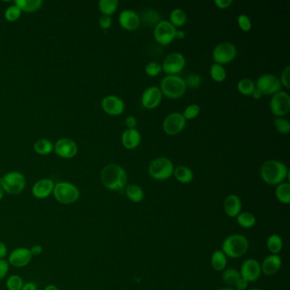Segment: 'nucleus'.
I'll list each match as a JSON object with an SVG mask.
<instances>
[{
	"mask_svg": "<svg viewBox=\"0 0 290 290\" xmlns=\"http://www.w3.org/2000/svg\"><path fill=\"white\" fill-rule=\"evenodd\" d=\"M174 166L171 160L165 156H158L152 160L149 167L148 172L154 179L158 180H164L173 176Z\"/></svg>",
	"mask_w": 290,
	"mask_h": 290,
	"instance_id": "423d86ee",
	"label": "nucleus"
},
{
	"mask_svg": "<svg viewBox=\"0 0 290 290\" xmlns=\"http://www.w3.org/2000/svg\"><path fill=\"white\" fill-rule=\"evenodd\" d=\"M8 256V248L4 242L0 241V260H4Z\"/></svg>",
	"mask_w": 290,
	"mask_h": 290,
	"instance_id": "864d4df0",
	"label": "nucleus"
},
{
	"mask_svg": "<svg viewBox=\"0 0 290 290\" xmlns=\"http://www.w3.org/2000/svg\"><path fill=\"white\" fill-rule=\"evenodd\" d=\"M200 111H201L200 106L198 105L196 103H194V104L188 106L182 114H183L186 120H194L198 116Z\"/></svg>",
	"mask_w": 290,
	"mask_h": 290,
	"instance_id": "ea45409f",
	"label": "nucleus"
},
{
	"mask_svg": "<svg viewBox=\"0 0 290 290\" xmlns=\"http://www.w3.org/2000/svg\"><path fill=\"white\" fill-rule=\"evenodd\" d=\"M4 195V190L3 188L0 186V201L3 200Z\"/></svg>",
	"mask_w": 290,
	"mask_h": 290,
	"instance_id": "bf43d9fd",
	"label": "nucleus"
},
{
	"mask_svg": "<svg viewBox=\"0 0 290 290\" xmlns=\"http://www.w3.org/2000/svg\"><path fill=\"white\" fill-rule=\"evenodd\" d=\"M10 264L6 260H0V282L2 281L9 272Z\"/></svg>",
	"mask_w": 290,
	"mask_h": 290,
	"instance_id": "49530a36",
	"label": "nucleus"
},
{
	"mask_svg": "<svg viewBox=\"0 0 290 290\" xmlns=\"http://www.w3.org/2000/svg\"><path fill=\"white\" fill-rule=\"evenodd\" d=\"M99 24H100V28L104 29V30L110 28L112 24V20L111 16L102 14V16H100V19H99Z\"/></svg>",
	"mask_w": 290,
	"mask_h": 290,
	"instance_id": "de8ad7c7",
	"label": "nucleus"
},
{
	"mask_svg": "<svg viewBox=\"0 0 290 290\" xmlns=\"http://www.w3.org/2000/svg\"><path fill=\"white\" fill-rule=\"evenodd\" d=\"M276 198L279 202L284 204H288L290 202V184L284 182L276 186L275 190Z\"/></svg>",
	"mask_w": 290,
	"mask_h": 290,
	"instance_id": "a878e982",
	"label": "nucleus"
},
{
	"mask_svg": "<svg viewBox=\"0 0 290 290\" xmlns=\"http://www.w3.org/2000/svg\"><path fill=\"white\" fill-rule=\"evenodd\" d=\"M126 124L128 128H136L137 126L136 118L134 116L130 115V116L126 118Z\"/></svg>",
	"mask_w": 290,
	"mask_h": 290,
	"instance_id": "8fccbe9b",
	"label": "nucleus"
},
{
	"mask_svg": "<svg viewBox=\"0 0 290 290\" xmlns=\"http://www.w3.org/2000/svg\"><path fill=\"white\" fill-rule=\"evenodd\" d=\"M32 259L30 250L28 248L20 247L14 248L8 256L10 266L14 268H25L31 262Z\"/></svg>",
	"mask_w": 290,
	"mask_h": 290,
	"instance_id": "4468645a",
	"label": "nucleus"
},
{
	"mask_svg": "<svg viewBox=\"0 0 290 290\" xmlns=\"http://www.w3.org/2000/svg\"><path fill=\"white\" fill-rule=\"evenodd\" d=\"M54 151L60 158L70 160L77 155L78 146L72 140L62 138L57 140L54 146Z\"/></svg>",
	"mask_w": 290,
	"mask_h": 290,
	"instance_id": "dca6fc26",
	"label": "nucleus"
},
{
	"mask_svg": "<svg viewBox=\"0 0 290 290\" xmlns=\"http://www.w3.org/2000/svg\"><path fill=\"white\" fill-rule=\"evenodd\" d=\"M241 278L248 282H254L259 279L262 274V268L258 260L254 259H248L242 262L240 268Z\"/></svg>",
	"mask_w": 290,
	"mask_h": 290,
	"instance_id": "2eb2a0df",
	"label": "nucleus"
},
{
	"mask_svg": "<svg viewBox=\"0 0 290 290\" xmlns=\"http://www.w3.org/2000/svg\"><path fill=\"white\" fill-rule=\"evenodd\" d=\"M14 3L22 12H34L40 9L43 2L41 0H16Z\"/></svg>",
	"mask_w": 290,
	"mask_h": 290,
	"instance_id": "bb28decb",
	"label": "nucleus"
},
{
	"mask_svg": "<svg viewBox=\"0 0 290 290\" xmlns=\"http://www.w3.org/2000/svg\"><path fill=\"white\" fill-rule=\"evenodd\" d=\"M162 94L171 99L182 97L186 90L185 80L177 74L166 75L160 82Z\"/></svg>",
	"mask_w": 290,
	"mask_h": 290,
	"instance_id": "20e7f679",
	"label": "nucleus"
},
{
	"mask_svg": "<svg viewBox=\"0 0 290 290\" xmlns=\"http://www.w3.org/2000/svg\"><path fill=\"white\" fill-rule=\"evenodd\" d=\"M219 290H235L234 288H220Z\"/></svg>",
	"mask_w": 290,
	"mask_h": 290,
	"instance_id": "052dcab7",
	"label": "nucleus"
},
{
	"mask_svg": "<svg viewBox=\"0 0 290 290\" xmlns=\"http://www.w3.org/2000/svg\"><path fill=\"white\" fill-rule=\"evenodd\" d=\"M260 290V288H251V290Z\"/></svg>",
	"mask_w": 290,
	"mask_h": 290,
	"instance_id": "680f3d73",
	"label": "nucleus"
},
{
	"mask_svg": "<svg viewBox=\"0 0 290 290\" xmlns=\"http://www.w3.org/2000/svg\"><path fill=\"white\" fill-rule=\"evenodd\" d=\"M162 70V65L156 62H150L145 66L146 74L150 77L158 76Z\"/></svg>",
	"mask_w": 290,
	"mask_h": 290,
	"instance_id": "79ce46f5",
	"label": "nucleus"
},
{
	"mask_svg": "<svg viewBox=\"0 0 290 290\" xmlns=\"http://www.w3.org/2000/svg\"><path fill=\"white\" fill-rule=\"evenodd\" d=\"M270 109L276 117H282L290 112V96L285 91H278L272 96Z\"/></svg>",
	"mask_w": 290,
	"mask_h": 290,
	"instance_id": "9d476101",
	"label": "nucleus"
},
{
	"mask_svg": "<svg viewBox=\"0 0 290 290\" xmlns=\"http://www.w3.org/2000/svg\"><path fill=\"white\" fill-rule=\"evenodd\" d=\"M226 264H228V257L222 252V250L214 251L211 256V266L214 270L217 272L224 270Z\"/></svg>",
	"mask_w": 290,
	"mask_h": 290,
	"instance_id": "393cba45",
	"label": "nucleus"
},
{
	"mask_svg": "<svg viewBox=\"0 0 290 290\" xmlns=\"http://www.w3.org/2000/svg\"><path fill=\"white\" fill-rule=\"evenodd\" d=\"M24 282L22 276L19 275H12L10 276L6 281V287L8 290H22Z\"/></svg>",
	"mask_w": 290,
	"mask_h": 290,
	"instance_id": "4c0bfd02",
	"label": "nucleus"
},
{
	"mask_svg": "<svg viewBox=\"0 0 290 290\" xmlns=\"http://www.w3.org/2000/svg\"><path fill=\"white\" fill-rule=\"evenodd\" d=\"M22 14V10L16 6H10L4 12V18L10 22L18 20Z\"/></svg>",
	"mask_w": 290,
	"mask_h": 290,
	"instance_id": "a19ab883",
	"label": "nucleus"
},
{
	"mask_svg": "<svg viewBox=\"0 0 290 290\" xmlns=\"http://www.w3.org/2000/svg\"><path fill=\"white\" fill-rule=\"evenodd\" d=\"M176 30L170 20H161L154 26V38L161 46H168L176 38Z\"/></svg>",
	"mask_w": 290,
	"mask_h": 290,
	"instance_id": "6e6552de",
	"label": "nucleus"
},
{
	"mask_svg": "<svg viewBox=\"0 0 290 290\" xmlns=\"http://www.w3.org/2000/svg\"><path fill=\"white\" fill-rule=\"evenodd\" d=\"M186 66V58L180 52H172L166 56L162 62V69L168 74H177L184 69Z\"/></svg>",
	"mask_w": 290,
	"mask_h": 290,
	"instance_id": "f8f14e48",
	"label": "nucleus"
},
{
	"mask_svg": "<svg viewBox=\"0 0 290 290\" xmlns=\"http://www.w3.org/2000/svg\"><path fill=\"white\" fill-rule=\"evenodd\" d=\"M232 0H214L216 6L220 9H228L232 4Z\"/></svg>",
	"mask_w": 290,
	"mask_h": 290,
	"instance_id": "09e8293b",
	"label": "nucleus"
},
{
	"mask_svg": "<svg viewBox=\"0 0 290 290\" xmlns=\"http://www.w3.org/2000/svg\"><path fill=\"white\" fill-rule=\"evenodd\" d=\"M29 250H30V252H31L32 257H34V256H38L40 254L43 253V247H42V245H34V246H32L31 248H29Z\"/></svg>",
	"mask_w": 290,
	"mask_h": 290,
	"instance_id": "603ef678",
	"label": "nucleus"
},
{
	"mask_svg": "<svg viewBox=\"0 0 290 290\" xmlns=\"http://www.w3.org/2000/svg\"><path fill=\"white\" fill-rule=\"evenodd\" d=\"M236 87L239 92L244 96H251L256 88V82L248 78L239 80Z\"/></svg>",
	"mask_w": 290,
	"mask_h": 290,
	"instance_id": "f704fd0d",
	"label": "nucleus"
},
{
	"mask_svg": "<svg viewBox=\"0 0 290 290\" xmlns=\"http://www.w3.org/2000/svg\"><path fill=\"white\" fill-rule=\"evenodd\" d=\"M274 126L276 131L281 134H288L290 131V124L288 120L284 117H276L274 120Z\"/></svg>",
	"mask_w": 290,
	"mask_h": 290,
	"instance_id": "58836bf2",
	"label": "nucleus"
},
{
	"mask_svg": "<svg viewBox=\"0 0 290 290\" xmlns=\"http://www.w3.org/2000/svg\"><path fill=\"white\" fill-rule=\"evenodd\" d=\"M266 246H268V250L270 251L272 254H278L279 252H281L282 246H284V242L279 235L272 234L268 238Z\"/></svg>",
	"mask_w": 290,
	"mask_h": 290,
	"instance_id": "c756f323",
	"label": "nucleus"
},
{
	"mask_svg": "<svg viewBox=\"0 0 290 290\" xmlns=\"http://www.w3.org/2000/svg\"><path fill=\"white\" fill-rule=\"evenodd\" d=\"M170 22L176 28L182 26L186 22L188 14L186 13L185 10H183L180 8H176L171 12L170 14Z\"/></svg>",
	"mask_w": 290,
	"mask_h": 290,
	"instance_id": "7c9ffc66",
	"label": "nucleus"
},
{
	"mask_svg": "<svg viewBox=\"0 0 290 290\" xmlns=\"http://www.w3.org/2000/svg\"><path fill=\"white\" fill-rule=\"evenodd\" d=\"M250 242L244 236L234 234L228 236L222 244V251L226 257L236 259L247 253Z\"/></svg>",
	"mask_w": 290,
	"mask_h": 290,
	"instance_id": "7ed1b4c3",
	"label": "nucleus"
},
{
	"mask_svg": "<svg viewBox=\"0 0 290 290\" xmlns=\"http://www.w3.org/2000/svg\"><path fill=\"white\" fill-rule=\"evenodd\" d=\"M256 88L262 91L263 94H272L281 90L280 80L274 74H266L260 75L256 80Z\"/></svg>",
	"mask_w": 290,
	"mask_h": 290,
	"instance_id": "9b49d317",
	"label": "nucleus"
},
{
	"mask_svg": "<svg viewBox=\"0 0 290 290\" xmlns=\"http://www.w3.org/2000/svg\"><path fill=\"white\" fill-rule=\"evenodd\" d=\"M260 174L262 179L268 185L278 186L288 176V168L278 160H266L262 164Z\"/></svg>",
	"mask_w": 290,
	"mask_h": 290,
	"instance_id": "f257e3e1",
	"label": "nucleus"
},
{
	"mask_svg": "<svg viewBox=\"0 0 290 290\" xmlns=\"http://www.w3.org/2000/svg\"><path fill=\"white\" fill-rule=\"evenodd\" d=\"M238 54L236 46L230 42L218 44L213 50V60L214 62L223 65L234 60Z\"/></svg>",
	"mask_w": 290,
	"mask_h": 290,
	"instance_id": "1a4fd4ad",
	"label": "nucleus"
},
{
	"mask_svg": "<svg viewBox=\"0 0 290 290\" xmlns=\"http://www.w3.org/2000/svg\"><path fill=\"white\" fill-rule=\"evenodd\" d=\"M100 177L104 186L111 190H122L128 182L126 170L117 164H110L105 166Z\"/></svg>",
	"mask_w": 290,
	"mask_h": 290,
	"instance_id": "f03ea898",
	"label": "nucleus"
},
{
	"mask_svg": "<svg viewBox=\"0 0 290 290\" xmlns=\"http://www.w3.org/2000/svg\"><path fill=\"white\" fill-rule=\"evenodd\" d=\"M122 145L128 149H134L140 145L142 142V134L136 128H127L124 131L122 137Z\"/></svg>",
	"mask_w": 290,
	"mask_h": 290,
	"instance_id": "5701e85b",
	"label": "nucleus"
},
{
	"mask_svg": "<svg viewBox=\"0 0 290 290\" xmlns=\"http://www.w3.org/2000/svg\"><path fill=\"white\" fill-rule=\"evenodd\" d=\"M185 82L186 87L189 86L190 88H196L201 84L202 78L200 77V74H190L186 78Z\"/></svg>",
	"mask_w": 290,
	"mask_h": 290,
	"instance_id": "37998d69",
	"label": "nucleus"
},
{
	"mask_svg": "<svg viewBox=\"0 0 290 290\" xmlns=\"http://www.w3.org/2000/svg\"><path fill=\"white\" fill-rule=\"evenodd\" d=\"M210 74L212 78H213L216 82H222L226 80V71L224 68L223 65L218 64V63H214L210 66Z\"/></svg>",
	"mask_w": 290,
	"mask_h": 290,
	"instance_id": "e433bc0d",
	"label": "nucleus"
},
{
	"mask_svg": "<svg viewBox=\"0 0 290 290\" xmlns=\"http://www.w3.org/2000/svg\"><path fill=\"white\" fill-rule=\"evenodd\" d=\"M0 186L6 194L18 195L26 188V178L20 172L12 171L0 178Z\"/></svg>",
	"mask_w": 290,
	"mask_h": 290,
	"instance_id": "0eeeda50",
	"label": "nucleus"
},
{
	"mask_svg": "<svg viewBox=\"0 0 290 290\" xmlns=\"http://www.w3.org/2000/svg\"><path fill=\"white\" fill-rule=\"evenodd\" d=\"M236 218L238 225L244 228H253L256 224V216L250 212H241Z\"/></svg>",
	"mask_w": 290,
	"mask_h": 290,
	"instance_id": "c9c22d12",
	"label": "nucleus"
},
{
	"mask_svg": "<svg viewBox=\"0 0 290 290\" xmlns=\"http://www.w3.org/2000/svg\"><path fill=\"white\" fill-rule=\"evenodd\" d=\"M35 152L40 155H48L54 150V146L47 139L38 140L34 146Z\"/></svg>",
	"mask_w": 290,
	"mask_h": 290,
	"instance_id": "473e14b6",
	"label": "nucleus"
},
{
	"mask_svg": "<svg viewBox=\"0 0 290 290\" xmlns=\"http://www.w3.org/2000/svg\"><path fill=\"white\" fill-rule=\"evenodd\" d=\"M44 290H59V288L54 284H48L44 288Z\"/></svg>",
	"mask_w": 290,
	"mask_h": 290,
	"instance_id": "13d9d810",
	"label": "nucleus"
},
{
	"mask_svg": "<svg viewBox=\"0 0 290 290\" xmlns=\"http://www.w3.org/2000/svg\"><path fill=\"white\" fill-rule=\"evenodd\" d=\"M290 66H287L286 68H284L282 72L281 77H280V82H281L282 86H285L286 88H290Z\"/></svg>",
	"mask_w": 290,
	"mask_h": 290,
	"instance_id": "a18cd8bd",
	"label": "nucleus"
},
{
	"mask_svg": "<svg viewBox=\"0 0 290 290\" xmlns=\"http://www.w3.org/2000/svg\"><path fill=\"white\" fill-rule=\"evenodd\" d=\"M186 37V32L183 30H178L177 29L176 32V38L178 40H183Z\"/></svg>",
	"mask_w": 290,
	"mask_h": 290,
	"instance_id": "4d7b16f0",
	"label": "nucleus"
},
{
	"mask_svg": "<svg viewBox=\"0 0 290 290\" xmlns=\"http://www.w3.org/2000/svg\"><path fill=\"white\" fill-rule=\"evenodd\" d=\"M118 7V0H100L99 2V9L104 16H111L116 12Z\"/></svg>",
	"mask_w": 290,
	"mask_h": 290,
	"instance_id": "72a5a7b5",
	"label": "nucleus"
},
{
	"mask_svg": "<svg viewBox=\"0 0 290 290\" xmlns=\"http://www.w3.org/2000/svg\"><path fill=\"white\" fill-rule=\"evenodd\" d=\"M54 183L52 179L44 178L35 182L32 188V194L38 200H44L53 194Z\"/></svg>",
	"mask_w": 290,
	"mask_h": 290,
	"instance_id": "6ab92c4d",
	"label": "nucleus"
},
{
	"mask_svg": "<svg viewBox=\"0 0 290 290\" xmlns=\"http://www.w3.org/2000/svg\"><path fill=\"white\" fill-rule=\"evenodd\" d=\"M174 176L178 182L182 184H188L194 180V174L190 168L188 166L180 165L176 168H174Z\"/></svg>",
	"mask_w": 290,
	"mask_h": 290,
	"instance_id": "b1692460",
	"label": "nucleus"
},
{
	"mask_svg": "<svg viewBox=\"0 0 290 290\" xmlns=\"http://www.w3.org/2000/svg\"><path fill=\"white\" fill-rule=\"evenodd\" d=\"M240 278H241L240 272L235 268H228L224 270L222 274V280L226 284L229 286H235Z\"/></svg>",
	"mask_w": 290,
	"mask_h": 290,
	"instance_id": "2f4dec72",
	"label": "nucleus"
},
{
	"mask_svg": "<svg viewBox=\"0 0 290 290\" xmlns=\"http://www.w3.org/2000/svg\"><path fill=\"white\" fill-rule=\"evenodd\" d=\"M22 290H37V285L34 282H29L24 284Z\"/></svg>",
	"mask_w": 290,
	"mask_h": 290,
	"instance_id": "5fc2aeb1",
	"label": "nucleus"
},
{
	"mask_svg": "<svg viewBox=\"0 0 290 290\" xmlns=\"http://www.w3.org/2000/svg\"><path fill=\"white\" fill-rule=\"evenodd\" d=\"M102 106L106 114L112 116H117L122 114L124 111L126 103L122 100V98L118 96L110 94L103 98Z\"/></svg>",
	"mask_w": 290,
	"mask_h": 290,
	"instance_id": "f3484780",
	"label": "nucleus"
},
{
	"mask_svg": "<svg viewBox=\"0 0 290 290\" xmlns=\"http://www.w3.org/2000/svg\"><path fill=\"white\" fill-rule=\"evenodd\" d=\"M140 22L142 20L143 23H145L146 25L148 26H156L161 20L160 13L154 9L145 10L142 16H140Z\"/></svg>",
	"mask_w": 290,
	"mask_h": 290,
	"instance_id": "cd10ccee",
	"label": "nucleus"
},
{
	"mask_svg": "<svg viewBox=\"0 0 290 290\" xmlns=\"http://www.w3.org/2000/svg\"><path fill=\"white\" fill-rule=\"evenodd\" d=\"M126 192V196L132 202H142L144 198V190L140 186L136 184L127 186Z\"/></svg>",
	"mask_w": 290,
	"mask_h": 290,
	"instance_id": "c85d7f7f",
	"label": "nucleus"
},
{
	"mask_svg": "<svg viewBox=\"0 0 290 290\" xmlns=\"http://www.w3.org/2000/svg\"><path fill=\"white\" fill-rule=\"evenodd\" d=\"M120 25L126 30H136L140 24V14L133 10H124L118 16Z\"/></svg>",
	"mask_w": 290,
	"mask_h": 290,
	"instance_id": "aec40b11",
	"label": "nucleus"
},
{
	"mask_svg": "<svg viewBox=\"0 0 290 290\" xmlns=\"http://www.w3.org/2000/svg\"><path fill=\"white\" fill-rule=\"evenodd\" d=\"M186 120L183 116V114L178 112H171L166 116L164 122H162V128L166 134L174 136L182 132L185 128Z\"/></svg>",
	"mask_w": 290,
	"mask_h": 290,
	"instance_id": "ddd939ff",
	"label": "nucleus"
},
{
	"mask_svg": "<svg viewBox=\"0 0 290 290\" xmlns=\"http://www.w3.org/2000/svg\"><path fill=\"white\" fill-rule=\"evenodd\" d=\"M238 24L242 31L248 32L252 28L250 18L246 14H240L238 16Z\"/></svg>",
	"mask_w": 290,
	"mask_h": 290,
	"instance_id": "c03bdc74",
	"label": "nucleus"
},
{
	"mask_svg": "<svg viewBox=\"0 0 290 290\" xmlns=\"http://www.w3.org/2000/svg\"><path fill=\"white\" fill-rule=\"evenodd\" d=\"M282 266V259L278 254L268 256L260 264L262 272L266 276L275 275Z\"/></svg>",
	"mask_w": 290,
	"mask_h": 290,
	"instance_id": "412c9836",
	"label": "nucleus"
},
{
	"mask_svg": "<svg viewBox=\"0 0 290 290\" xmlns=\"http://www.w3.org/2000/svg\"><path fill=\"white\" fill-rule=\"evenodd\" d=\"M224 210L228 216L236 218L242 210V201L240 198L235 194L226 196L224 202Z\"/></svg>",
	"mask_w": 290,
	"mask_h": 290,
	"instance_id": "4be33fe9",
	"label": "nucleus"
},
{
	"mask_svg": "<svg viewBox=\"0 0 290 290\" xmlns=\"http://www.w3.org/2000/svg\"><path fill=\"white\" fill-rule=\"evenodd\" d=\"M251 96H253L254 99H260V98H262L263 94H262V91L260 90H258V88H256V90L253 91V93H252Z\"/></svg>",
	"mask_w": 290,
	"mask_h": 290,
	"instance_id": "6e6d98bb",
	"label": "nucleus"
},
{
	"mask_svg": "<svg viewBox=\"0 0 290 290\" xmlns=\"http://www.w3.org/2000/svg\"><path fill=\"white\" fill-rule=\"evenodd\" d=\"M162 91L160 87L150 86L146 88L142 96V104L148 109H154L162 102Z\"/></svg>",
	"mask_w": 290,
	"mask_h": 290,
	"instance_id": "a211bd4d",
	"label": "nucleus"
},
{
	"mask_svg": "<svg viewBox=\"0 0 290 290\" xmlns=\"http://www.w3.org/2000/svg\"><path fill=\"white\" fill-rule=\"evenodd\" d=\"M248 282L246 281L245 279L241 278L239 279L238 282H236V285H235V287H236V290H246L248 287Z\"/></svg>",
	"mask_w": 290,
	"mask_h": 290,
	"instance_id": "3c124183",
	"label": "nucleus"
},
{
	"mask_svg": "<svg viewBox=\"0 0 290 290\" xmlns=\"http://www.w3.org/2000/svg\"><path fill=\"white\" fill-rule=\"evenodd\" d=\"M53 196L59 204H74L80 198V192L71 182H60L54 184Z\"/></svg>",
	"mask_w": 290,
	"mask_h": 290,
	"instance_id": "39448f33",
	"label": "nucleus"
}]
</instances>
